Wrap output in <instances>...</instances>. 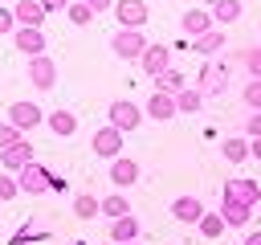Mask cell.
Instances as JSON below:
<instances>
[{"instance_id":"cell-1","label":"cell","mask_w":261,"mask_h":245,"mask_svg":"<svg viewBox=\"0 0 261 245\" xmlns=\"http://www.w3.org/2000/svg\"><path fill=\"white\" fill-rule=\"evenodd\" d=\"M16 184H20V192H29V196H45V192L57 184V176H53L45 163H37V159H33L29 167H20V172H16Z\"/></svg>"},{"instance_id":"cell-2","label":"cell","mask_w":261,"mask_h":245,"mask_svg":"<svg viewBox=\"0 0 261 245\" xmlns=\"http://www.w3.org/2000/svg\"><path fill=\"white\" fill-rule=\"evenodd\" d=\"M110 49H114V57H122V61H139L143 49H147V37H143V29H118V33L110 37Z\"/></svg>"},{"instance_id":"cell-3","label":"cell","mask_w":261,"mask_h":245,"mask_svg":"<svg viewBox=\"0 0 261 245\" xmlns=\"http://www.w3.org/2000/svg\"><path fill=\"white\" fill-rule=\"evenodd\" d=\"M106 118H110V127H118V131L126 135V131H135L147 114H143V106H135L130 98H114V102L106 106Z\"/></svg>"},{"instance_id":"cell-4","label":"cell","mask_w":261,"mask_h":245,"mask_svg":"<svg viewBox=\"0 0 261 245\" xmlns=\"http://www.w3.org/2000/svg\"><path fill=\"white\" fill-rule=\"evenodd\" d=\"M90 147H94L98 159H118V155H122V131L106 122V127H98V131L90 135Z\"/></svg>"},{"instance_id":"cell-5","label":"cell","mask_w":261,"mask_h":245,"mask_svg":"<svg viewBox=\"0 0 261 245\" xmlns=\"http://www.w3.org/2000/svg\"><path fill=\"white\" fill-rule=\"evenodd\" d=\"M29 82L37 86V90H53L57 86V61L49 57V53H41V57H29Z\"/></svg>"},{"instance_id":"cell-6","label":"cell","mask_w":261,"mask_h":245,"mask_svg":"<svg viewBox=\"0 0 261 245\" xmlns=\"http://www.w3.org/2000/svg\"><path fill=\"white\" fill-rule=\"evenodd\" d=\"M110 12L118 16V29H143V24L151 20V12H147L143 0H114Z\"/></svg>"},{"instance_id":"cell-7","label":"cell","mask_w":261,"mask_h":245,"mask_svg":"<svg viewBox=\"0 0 261 245\" xmlns=\"http://www.w3.org/2000/svg\"><path fill=\"white\" fill-rule=\"evenodd\" d=\"M33 159H37V155H33V143H29V139H16L12 147L0 151V172H12V176H16V172L29 167Z\"/></svg>"},{"instance_id":"cell-8","label":"cell","mask_w":261,"mask_h":245,"mask_svg":"<svg viewBox=\"0 0 261 245\" xmlns=\"http://www.w3.org/2000/svg\"><path fill=\"white\" fill-rule=\"evenodd\" d=\"M139 65H143V74L155 82L163 69H171V49H167V45H147L143 57H139Z\"/></svg>"},{"instance_id":"cell-9","label":"cell","mask_w":261,"mask_h":245,"mask_svg":"<svg viewBox=\"0 0 261 245\" xmlns=\"http://www.w3.org/2000/svg\"><path fill=\"white\" fill-rule=\"evenodd\" d=\"M8 122H12L16 131H33L37 122H45V110H41L37 102H12V106H8Z\"/></svg>"},{"instance_id":"cell-10","label":"cell","mask_w":261,"mask_h":245,"mask_svg":"<svg viewBox=\"0 0 261 245\" xmlns=\"http://www.w3.org/2000/svg\"><path fill=\"white\" fill-rule=\"evenodd\" d=\"M208 29H216V20H212V12H204V8H188V12L179 16V33H184V37H192V41H196V37H204Z\"/></svg>"},{"instance_id":"cell-11","label":"cell","mask_w":261,"mask_h":245,"mask_svg":"<svg viewBox=\"0 0 261 245\" xmlns=\"http://www.w3.org/2000/svg\"><path fill=\"white\" fill-rule=\"evenodd\" d=\"M143 114H151L155 122H167V118H175V114H179V106H175V94H163V90H151V98H147V106H143Z\"/></svg>"},{"instance_id":"cell-12","label":"cell","mask_w":261,"mask_h":245,"mask_svg":"<svg viewBox=\"0 0 261 245\" xmlns=\"http://www.w3.org/2000/svg\"><path fill=\"white\" fill-rule=\"evenodd\" d=\"M220 216H224L228 229H245L249 216H253V204H245V200H237V196H220Z\"/></svg>"},{"instance_id":"cell-13","label":"cell","mask_w":261,"mask_h":245,"mask_svg":"<svg viewBox=\"0 0 261 245\" xmlns=\"http://www.w3.org/2000/svg\"><path fill=\"white\" fill-rule=\"evenodd\" d=\"M106 176H110V184L122 192V188H130V184L139 180V163H135L130 155H118V159H110V172H106Z\"/></svg>"},{"instance_id":"cell-14","label":"cell","mask_w":261,"mask_h":245,"mask_svg":"<svg viewBox=\"0 0 261 245\" xmlns=\"http://www.w3.org/2000/svg\"><path fill=\"white\" fill-rule=\"evenodd\" d=\"M12 16H16V29H41L49 12H45L37 0H16V4H12Z\"/></svg>"},{"instance_id":"cell-15","label":"cell","mask_w":261,"mask_h":245,"mask_svg":"<svg viewBox=\"0 0 261 245\" xmlns=\"http://www.w3.org/2000/svg\"><path fill=\"white\" fill-rule=\"evenodd\" d=\"M224 82H228L224 69L212 65V61H204V65H200V78H196V90H200L204 98H208V94H224Z\"/></svg>"},{"instance_id":"cell-16","label":"cell","mask_w":261,"mask_h":245,"mask_svg":"<svg viewBox=\"0 0 261 245\" xmlns=\"http://www.w3.org/2000/svg\"><path fill=\"white\" fill-rule=\"evenodd\" d=\"M171 216H175L179 225H200V216H204L200 196H175V200H171Z\"/></svg>"},{"instance_id":"cell-17","label":"cell","mask_w":261,"mask_h":245,"mask_svg":"<svg viewBox=\"0 0 261 245\" xmlns=\"http://www.w3.org/2000/svg\"><path fill=\"white\" fill-rule=\"evenodd\" d=\"M12 41H16V49H20L24 57H41V53L49 49L41 29H16V33H12Z\"/></svg>"},{"instance_id":"cell-18","label":"cell","mask_w":261,"mask_h":245,"mask_svg":"<svg viewBox=\"0 0 261 245\" xmlns=\"http://www.w3.org/2000/svg\"><path fill=\"white\" fill-rule=\"evenodd\" d=\"M224 196H237V200H245V204H261V188H257V180H224Z\"/></svg>"},{"instance_id":"cell-19","label":"cell","mask_w":261,"mask_h":245,"mask_svg":"<svg viewBox=\"0 0 261 245\" xmlns=\"http://www.w3.org/2000/svg\"><path fill=\"white\" fill-rule=\"evenodd\" d=\"M192 49H196L204 61H208V57H216V53L224 49V29H220V24H216V29H208L204 37H196V41H192Z\"/></svg>"},{"instance_id":"cell-20","label":"cell","mask_w":261,"mask_h":245,"mask_svg":"<svg viewBox=\"0 0 261 245\" xmlns=\"http://www.w3.org/2000/svg\"><path fill=\"white\" fill-rule=\"evenodd\" d=\"M45 122H49V131H53L57 139H69V135L77 131V114H73V110H53V114H45Z\"/></svg>"},{"instance_id":"cell-21","label":"cell","mask_w":261,"mask_h":245,"mask_svg":"<svg viewBox=\"0 0 261 245\" xmlns=\"http://www.w3.org/2000/svg\"><path fill=\"white\" fill-rule=\"evenodd\" d=\"M110 241H114V245H122V241H139V216L130 212V216L110 220Z\"/></svg>"},{"instance_id":"cell-22","label":"cell","mask_w":261,"mask_h":245,"mask_svg":"<svg viewBox=\"0 0 261 245\" xmlns=\"http://www.w3.org/2000/svg\"><path fill=\"white\" fill-rule=\"evenodd\" d=\"M102 216H110V220H118V216H130V200L114 188L110 196H102Z\"/></svg>"},{"instance_id":"cell-23","label":"cell","mask_w":261,"mask_h":245,"mask_svg":"<svg viewBox=\"0 0 261 245\" xmlns=\"http://www.w3.org/2000/svg\"><path fill=\"white\" fill-rule=\"evenodd\" d=\"M155 90H163V94H179V90H188V82H184V69H163L159 78H155Z\"/></svg>"},{"instance_id":"cell-24","label":"cell","mask_w":261,"mask_h":245,"mask_svg":"<svg viewBox=\"0 0 261 245\" xmlns=\"http://www.w3.org/2000/svg\"><path fill=\"white\" fill-rule=\"evenodd\" d=\"M220 155H224L228 163H245V159H249V139H241V135L224 139V143H220Z\"/></svg>"},{"instance_id":"cell-25","label":"cell","mask_w":261,"mask_h":245,"mask_svg":"<svg viewBox=\"0 0 261 245\" xmlns=\"http://www.w3.org/2000/svg\"><path fill=\"white\" fill-rule=\"evenodd\" d=\"M98 212H102V200H98V196H90V192H77V196H73V216L90 220V216H98Z\"/></svg>"},{"instance_id":"cell-26","label":"cell","mask_w":261,"mask_h":245,"mask_svg":"<svg viewBox=\"0 0 261 245\" xmlns=\"http://www.w3.org/2000/svg\"><path fill=\"white\" fill-rule=\"evenodd\" d=\"M175 106H179V114H196V110L204 106V94H200L196 86H188V90L175 94Z\"/></svg>"},{"instance_id":"cell-27","label":"cell","mask_w":261,"mask_h":245,"mask_svg":"<svg viewBox=\"0 0 261 245\" xmlns=\"http://www.w3.org/2000/svg\"><path fill=\"white\" fill-rule=\"evenodd\" d=\"M196 229H200V237H208V241H216V237H220V233H224L228 225H224V216H220V212H204Z\"/></svg>"},{"instance_id":"cell-28","label":"cell","mask_w":261,"mask_h":245,"mask_svg":"<svg viewBox=\"0 0 261 245\" xmlns=\"http://www.w3.org/2000/svg\"><path fill=\"white\" fill-rule=\"evenodd\" d=\"M237 16H241V0H216L212 4V20L216 24H232Z\"/></svg>"},{"instance_id":"cell-29","label":"cell","mask_w":261,"mask_h":245,"mask_svg":"<svg viewBox=\"0 0 261 245\" xmlns=\"http://www.w3.org/2000/svg\"><path fill=\"white\" fill-rule=\"evenodd\" d=\"M65 16H69V20H73V24L82 29V24H90V20H94V8H90L86 0H69V8H65Z\"/></svg>"},{"instance_id":"cell-30","label":"cell","mask_w":261,"mask_h":245,"mask_svg":"<svg viewBox=\"0 0 261 245\" xmlns=\"http://www.w3.org/2000/svg\"><path fill=\"white\" fill-rule=\"evenodd\" d=\"M241 98H245V106H249V110H261V78H249V82H245V90H241Z\"/></svg>"},{"instance_id":"cell-31","label":"cell","mask_w":261,"mask_h":245,"mask_svg":"<svg viewBox=\"0 0 261 245\" xmlns=\"http://www.w3.org/2000/svg\"><path fill=\"white\" fill-rule=\"evenodd\" d=\"M12 196H20V184H16V176H12V172H0V204H4V200H12Z\"/></svg>"},{"instance_id":"cell-32","label":"cell","mask_w":261,"mask_h":245,"mask_svg":"<svg viewBox=\"0 0 261 245\" xmlns=\"http://www.w3.org/2000/svg\"><path fill=\"white\" fill-rule=\"evenodd\" d=\"M241 65L249 69V78H261V45L249 49V53H241Z\"/></svg>"},{"instance_id":"cell-33","label":"cell","mask_w":261,"mask_h":245,"mask_svg":"<svg viewBox=\"0 0 261 245\" xmlns=\"http://www.w3.org/2000/svg\"><path fill=\"white\" fill-rule=\"evenodd\" d=\"M16 139H24V131H16V127L4 118V122H0V151H4V147H12Z\"/></svg>"},{"instance_id":"cell-34","label":"cell","mask_w":261,"mask_h":245,"mask_svg":"<svg viewBox=\"0 0 261 245\" xmlns=\"http://www.w3.org/2000/svg\"><path fill=\"white\" fill-rule=\"evenodd\" d=\"M8 33H16V16H12V8L0 4V37H8Z\"/></svg>"},{"instance_id":"cell-35","label":"cell","mask_w":261,"mask_h":245,"mask_svg":"<svg viewBox=\"0 0 261 245\" xmlns=\"http://www.w3.org/2000/svg\"><path fill=\"white\" fill-rule=\"evenodd\" d=\"M245 131H249V139H261V110H253L245 118Z\"/></svg>"},{"instance_id":"cell-36","label":"cell","mask_w":261,"mask_h":245,"mask_svg":"<svg viewBox=\"0 0 261 245\" xmlns=\"http://www.w3.org/2000/svg\"><path fill=\"white\" fill-rule=\"evenodd\" d=\"M37 4H41L45 12H65V8H69V0H37Z\"/></svg>"},{"instance_id":"cell-37","label":"cell","mask_w":261,"mask_h":245,"mask_svg":"<svg viewBox=\"0 0 261 245\" xmlns=\"http://www.w3.org/2000/svg\"><path fill=\"white\" fill-rule=\"evenodd\" d=\"M86 4L94 8V16H98V12H110V8H114V0H86Z\"/></svg>"},{"instance_id":"cell-38","label":"cell","mask_w":261,"mask_h":245,"mask_svg":"<svg viewBox=\"0 0 261 245\" xmlns=\"http://www.w3.org/2000/svg\"><path fill=\"white\" fill-rule=\"evenodd\" d=\"M249 155H257V159H261V139H249Z\"/></svg>"},{"instance_id":"cell-39","label":"cell","mask_w":261,"mask_h":245,"mask_svg":"<svg viewBox=\"0 0 261 245\" xmlns=\"http://www.w3.org/2000/svg\"><path fill=\"white\" fill-rule=\"evenodd\" d=\"M245 245H261V229H253V233L245 237Z\"/></svg>"},{"instance_id":"cell-40","label":"cell","mask_w":261,"mask_h":245,"mask_svg":"<svg viewBox=\"0 0 261 245\" xmlns=\"http://www.w3.org/2000/svg\"><path fill=\"white\" fill-rule=\"evenodd\" d=\"M122 245H139V241H122Z\"/></svg>"},{"instance_id":"cell-41","label":"cell","mask_w":261,"mask_h":245,"mask_svg":"<svg viewBox=\"0 0 261 245\" xmlns=\"http://www.w3.org/2000/svg\"><path fill=\"white\" fill-rule=\"evenodd\" d=\"M0 4H4V0H0Z\"/></svg>"}]
</instances>
